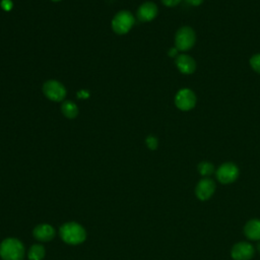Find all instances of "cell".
<instances>
[{
  "instance_id": "obj_20",
  "label": "cell",
  "mask_w": 260,
  "mask_h": 260,
  "mask_svg": "<svg viewBox=\"0 0 260 260\" xmlns=\"http://www.w3.org/2000/svg\"><path fill=\"white\" fill-rule=\"evenodd\" d=\"M12 6H13V4H12L11 0H2L1 1V7H2V9L6 10V11L10 10L12 8Z\"/></svg>"
},
{
  "instance_id": "obj_16",
  "label": "cell",
  "mask_w": 260,
  "mask_h": 260,
  "mask_svg": "<svg viewBox=\"0 0 260 260\" xmlns=\"http://www.w3.org/2000/svg\"><path fill=\"white\" fill-rule=\"evenodd\" d=\"M198 172L201 176L208 177L214 172V167L211 162L209 161H201L198 165Z\"/></svg>"
},
{
  "instance_id": "obj_5",
  "label": "cell",
  "mask_w": 260,
  "mask_h": 260,
  "mask_svg": "<svg viewBox=\"0 0 260 260\" xmlns=\"http://www.w3.org/2000/svg\"><path fill=\"white\" fill-rule=\"evenodd\" d=\"M43 93L53 102H62L66 96V88L57 80H48L43 84Z\"/></svg>"
},
{
  "instance_id": "obj_18",
  "label": "cell",
  "mask_w": 260,
  "mask_h": 260,
  "mask_svg": "<svg viewBox=\"0 0 260 260\" xmlns=\"http://www.w3.org/2000/svg\"><path fill=\"white\" fill-rule=\"evenodd\" d=\"M145 142H146L147 147H148L149 149H151V150L156 149L157 144H158V141H157L156 137H154L153 135H148V136L146 137V139H145Z\"/></svg>"
},
{
  "instance_id": "obj_7",
  "label": "cell",
  "mask_w": 260,
  "mask_h": 260,
  "mask_svg": "<svg viewBox=\"0 0 260 260\" xmlns=\"http://www.w3.org/2000/svg\"><path fill=\"white\" fill-rule=\"evenodd\" d=\"M239 168L233 162H224L216 170V178L222 184H231L239 177Z\"/></svg>"
},
{
  "instance_id": "obj_22",
  "label": "cell",
  "mask_w": 260,
  "mask_h": 260,
  "mask_svg": "<svg viewBox=\"0 0 260 260\" xmlns=\"http://www.w3.org/2000/svg\"><path fill=\"white\" fill-rule=\"evenodd\" d=\"M178 49L176 48V47H174V48H171L170 50H169V56L170 57H175V56H178Z\"/></svg>"
},
{
  "instance_id": "obj_12",
  "label": "cell",
  "mask_w": 260,
  "mask_h": 260,
  "mask_svg": "<svg viewBox=\"0 0 260 260\" xmlns=\"http://www.w3.org/2000/svg\"><path fill=\"white\" fill-rule=\"evenodd\" d=\"M245 236L252 241L260 240V219L253 218L250 219L244 228Z\"/></svg>"
},
{
  "instance_id": "obj_21",
  "label": "cell",
  "mask_w": 260,
  "mask_h": 260,
  "mask_svg": "<svg viewBox=\"0 0 260 260\" xmlns=\"http://www.w3.org/2000/svg\"><path fill=\"white\" fill-rule=\"evenodd\" d=\"M185 1L187 4L191 6H199L203 2V0H185Z\"/></svg>"
},
{
  "instance_id": "obj_19",
  "label": "cell",
  "mask_w": 260,
  "mask_h": 260,
  "mask_svg": "<svg viewBox=\"0 0 260 260\" xmlns=\"http://www.w3.org/2000/svg\"><path fill=\"white\" fill-rule=\"evenodd\" d=\"M161 2L165 6L174 7V6H177L178 4H180L182 2V0H161Z\"/></svg>"
},
{
  "instance_id": "obj_8",
  "label": "cell",
  "mask_w": 260,
  "mask_h": 260,
  "mask_svg": "<svg viewBox=\"0 0 260 260\" xmlns=\"http://www.w3.org/2000/svg\"><path fill=\"white\" fill-rule=\"evenodd\" d=\"M231 255L234 260H250L254 255V248L248 242H239L233 246Z\"/></svg>"
},
{
  "instance_id": "obj_11",
  "label": "cell",
  "mask_w": 260,
  "mask_h": 260,
  "mask_svg": "<svg viewBox=\"0 0 260 260\" xmlns=\"http://www.w3.org/2000/svg\"><path fill=\"white\" fill-rule=\"evenodd\" d=\"M176 66L183 74H192L196 70L195 60L186 54L178 55L176 58Z\"/></svg>"
},
{
  "instance_id": "obj_4",
  "label": "cell",
  "mask_w": 260,
  "mask_h": 260,
  "mask_svg": "<svg viewBox=\"0 0 260 260\" xmlns=\"http://www.w3.org/2000/svg\"><path fill=\"white\" fill-rule=\"evenodd\" d=\"M196 41L195 31L190 26H182L175 36V45L179 51L190 50Z\"/></svg>"
},
{
  "instance_id": "obj_6",
  "label": "cell",
  "mask_w": 260,
  "mask_h": 260,
  "mask_svg": "<svg viewBox=\"0 0 260 260\" xmlns=\"http://www.w3.org/2000/svg\"><path fill=\"white\" fill-rule=\"evenodd\" d=\"M175 105L181 111H190L196 105V95L190 88H182L176 93Z\"/></svg>"
},
{
  "instance_id": "obj_9",
  "label": "cell",
  "mask_w": 260,
  "mask_h": 260,
  "mask_svg": "<svg viewBox=\"0 0 260 260\" xmlns=\"http://www.w3.org/2000/svg\"><path fill=\"white\" fill-rule=\"evenodd\" d=\"M215 191V183L209 178L201 179L195 188V194L198 199L208 200Z\"/></svg>"
},
{
  "instance_id": "obj_24",
  "label": "cell",
  "mask_w": 260,
  "mask_h": 260,
  "mask_svg": "<svg viewBox=\"0 0 260 260\" xmlns=\"http://www.w3.org/2000/svg\"><path fill=\"white\" fill-rule=\"evenodd\" d=\"M52 1H60V0H52Z\"/></svg>"
},
{
  "instance_id": "obj_1",
  "label": "cell",
  "mask_w": 260,
  "mask_h": 260,
  "mask_svg": "<svg viewBox=\"0 0 260 260\" xmlns=\"http://www.w3.org/2000/svg\"><path fill=\"white\" fill-rule=\"evenodd\" d=\"M24 248L20 241L9 238L0 244V256L3 260H22Z\"/></svg>"
},
{
  "instance_id": "obj_15",
  "label": "cell",
  "mask_w": 260,
  "mask_h": 260,
  "mask_svg": "<svg viewBox=\"0 0 260 260\" xmlns=\"http://www.w3.org/2000/svg\"><path fill=\"white\" fill-rule=\"evenodd\" d=\"M45 256V249L42 245H34L28 252L29 260H42Z\"/></svg>"
},
{
  "instance_id": "obj_17",
  "label": "cell",
  "mask_w": 260,
  "mask_h": 260,
  "mask_svg": "<svg viewBox=\"0 0 260 260\" xmlns=\"http://www.w3.org/2000/svg\"><path fill=\"white\" fill-rule=\"evenodd\" d=\"M250 66L251 68L257 72L260 73V53L259 54H255L251 57L250 59Z\"/></svg>"
},
{
  "instance_id": "obj_14",
  "label": "cell",
  "mask_w": 260,
  "mask_h": 260,
  "mask_svg": "<svg viewBox=\"0 0 260 260\" xmlns=\"http://www.w3.org/2000/svg\"><path fill=\"white\" fill-rule=\"evenodd\" d=\"M61 112L68 119H74L78 114V107L72 101H64L61 104Z\"/></svg>"
},
{
  "instance_id": "obj_2",
  "label": "cell",
  "mask_w": 260,
  "mask_h": 260,
  "mask_svg": "<svg viewBox=\"0 0 260 260\" xmlns=\"http://www.w3.org/2000/svg\"><path fill=\"white\" fill-rule=\"evenodd\" d=\"M60 236L65 243L76 245L85 240L86 234L80 224L76 222H67L60 228Z\"/></svg>"
},
{
  "instance_id": "obj_10",
  "label": "cell",
  "mask_w": 260,
  "mask_h": 260,
  "mask_svg": "<svg viewBox=\"0 0 260 260\" xmlns=\"http://www.w3.org/2000/svg\"><path fill=\"white\" fill-rule=\"evenodd\" d=\"M158 9L157 6L153 3V2H144L142 3L136 12L137 18L142 21V22H147V21H151L153 18H155V16L157 15Z\"/></svg>"
},
{
  "instance_id": "obj_13",
  "label": "cell",
  "mask_w": 260,
  "mask_h": 260,
  "mask_svg": "<svg viewBox=\"0 0 260 260\" xmlns=\"http://www.w3.org/2000/svg\"><path fill=\"white\" fill-rule=\"evenodd\" d=\"M54 230L49 224H39L34 230V237L42 242H47L53 239L54 237Z\"/></svg>"
},
{
  "instance_id": "obj_23",
  "label": "cell",
  "mask_w": 260,
  "mask_h": 260,
  "mask_svg": "<svg viewBox=\"0 0 260 260\" xmlns=\"http://www.w3.org/2000/svg\"><path fill=\"white\" fill-rule=\"evenodd\" d=\"M257 249H258V251L260 252V243H258V244H257Z\"/></svg>"
},
{
  "instance_id": "obj_3",
  "label": "cell",
  "mask_w": 260,
  "mask_h": 260,
  "mask_svg": "<svg viewBox=\"0 0 260 260\" xmlns=\"http://www.w3.org/2000/svg\"><path fill=\"white\" fill-rule=\"evenodd\" d=\"M134 24V16L128 10L119 11L112 19V28L118 35L127 34Z\"/></svg>"
}]
</instances>
